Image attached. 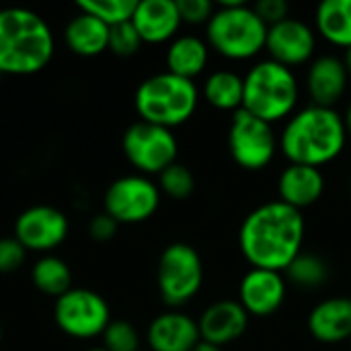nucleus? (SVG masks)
<instances>
[{"mask_svg":"<svg viewBox=\"0 0 351 351\" xmlns=\"http://www.w3.org/2000/svg\"><path fill=\"white\" fill-rule=\"evenodd\" d=\"M304 234L302 212L276 199L247 214L239 230V247L251 267L282 274L302 253Z\"/></svg>","mask_w":351,"mask_h":351,"instance_id":"obj_1","label":"nucleus"},{"mask_svg":"<svg viewBox=\"0 0 351 351\" xmlns=\"http://www.w3.org/2000/svg\"><path fill=\"white\" fill-rule=\"evenodd\" d=\"M348 130L343 115L331 107L308 105L298 109L280 134V150L290 165L321 169L346 148Z\"/></svg>","mask_w":351,"mask_h":351,"instance_id":"obj_2","label":"nucleus"},{"mask_svg":"<svg viewBox=\"0 0 351 351\" xmlns=\"http://www.w3.org/2000/svg\"><path fill=\"white\" fill-rule=\"evenodd\" d=\"M53 33L29 8H0V74L27 76L43 70L53 56Z\"/></svg>","mask_w":351,"mask_h":351,"instance_id":"obj_3","label":"nucleus"},{"mask_svg":"<svg viewBox=\"0 0 351 351\" xmlns=\"http://www.w3.org/2000/svg\"><path fill=\"white\" fill-rule=\"evenodd\" d=\"M267 25L245 0L220 2L206 25V43L226 60H251L265 49Z\"/></svg>","mask_w":351,"mask_h":351,"instance_id":"obj_4","label":"nucleus"},{"mask_svg":"<svg viewBox=\"0 0 351 351\" xmlns=\"http://www.w3.org/2000/svg\"><path fill=\"white\" fill-rule=\"evenodd\" d=\"M243 109L251 115L276 123L290 119L296 113L300 99V84L292 68L274 60H261L243 76Z\"/></svg>","mask_w":351,"mask_h":351,"instance_id":"obj_5","label":"nucleus"},{"mask_svg":"<svg viewBox=\"0 0 351 351\" xmlns=\"http://www.w3.org/2000/svg\"><path fill=\"white\" fill-rule=\"evenodd\" d=\"M199 90L193 80L171 72L148 76L136 90L134 105L142 121L173 130L189 121L197 109Z\"/></svg>","mask_w":351,"mask_h":351,"instance_id":"obj_6","label":"nucleus"},{"mask_svg":"<svg viewBox=\"0 0 351 351\" xmlns=\"http://www.w3.org/2000/svg\"><path fill=\"white\" fill-rule=\"evenodd\" d=\"M156 282L158 292L169 306L179 308L191 302L204 284V263L199 253L187 243L169 245L160 253Z\"/></svg>","mask_w":351,"mask_h":351,"instance_id":"obj_7","label":"nucleus"},{"mask_svg":"<svg viewBox=\"0 0 351 351\" xmlns=\"http://www.w3.org/2000/svg\"><path fill=\"white\" fill-rule=\"evenodd\" d=\"M53 321L68 337L95 339L101 337L111 323V311L101 294L88 288H70L56 298Z\"/></svg>","mask_w":351,"mask_h":351,"instance_id":"obj_8","label":"nucleus"},{"mask_svg":"<svg viewBox=\"0 0 351 351\" xmlns=\"http://www.w3.org/2000/svg\"><path fill=\"white\" fill-rule=\"evenodd\" d=\"M280 148V138L274 132V125L251 115L245 109H239L228 128V152L232 160L247 171L265 169Z\"/></svg>","mask_w":351,"mask_h":351,"instance_id":"obj_9","label":"nucleus"},{"mask_svg":"<svg viewBox=\"0 0 351 351\" xmlns=\"http://www.w3.org/2000/svg\"><path fill=\"white\" fill-rule=\"evenodd\" d=\"M121 148L130 165L142 175H160L177 162L179 152L177 138L171 130L142 119L125 130Z\"/></svg>","mask_w":351,"mask_h":351,"instance_id":"obj_10","label":"nucleus"},{"mask_svg":"<svg viewBox=\"0 0 351 351\" xmlns=\"http://www.w3.org/2000/svg\"><path fill=\"white\" fill-rule=\"evenodd\" d=\"M103 206L117 224H138L156 214L160 189L146 175H125L107 187Z\"/></svg>","mask_w":351,"mask_h":351,"instance_id":"obj_11","label":"nucleus"},{"mask_svg":"<svg viewBox=\"0 0 351 351\" xmlns=\"http://www.w3.org/2000/svg\"><path fill=\"white\" fill-rule=\"evenodd\" d=\"M70 224L62 210L53 206H31L14 222V239L33 253H49L68 237Z\"/></svg>","mask_w":351,"mask_h":351,"instance_id":"obj_12","label":"nucleus"},{"mask_svg":"<svg viewBox=\"0 0 351 351\" xmlns=\"http://www.w3.org/2000/svg\"><path fill=\"white\" fill-rule=\"evenodd\" d=\"M315 49H317V31L304 21L288 16L286 21L271 25L267 29L265 51L269 53V60L286 68H296L311 62Z\"/></svg>","mask_w":351,"mask_h":351,"instance_id":"obj_13","label":"nucleus"},{"mask_svg":"<svg viewBox=\"0 0 351 351\" xmlns=\"http://www.w3.org/2000/svg\"><path fill=\"white\" fill-rule=\"evenodd\" d=\"M288 282L280 271L251 267L239 286V302L249 317H271L286 300Z\"/></svg>","mask_w":351,"mask_h":351,"instance_id":"obj_14","label":"nucleus"},{"mask_svg":"<svg viewBox=\"0 0 351 351\" xmlns=\"http://www.w3.org/2000/svg\"><path fill=\"white\" fill-rule=\"evenodd\" d=\"M197 327L202 341L224 348L243 337L249 327V315L237 300H218L202 313Z\"/></svg>","mask_w":351,"mask_h":351,"instance_id":"obj_15","label":"nucleus"},{"mask_svg":"<svg viewBox=\"0 0 351 351\" xmlns=\"http://www.w3.org/2000/svg\"><path fill=\"white\" fill-rule=\"evenodd\" d=\"M348 82L350 74L343 66V60L337 56H321L308 66L306 90L313 105L335 109L348 90Z\"/></svg>","mask_w":351,"mask_h":351,"instance_id":"obj_16","label":"nucleus"},{"mask_svg":"<svg viewBox=\"0 0 351 351\" xmlns=\"http://www.w3.org/2000/svg\"><path fill=\"white\" fill-rule=\"evenodd\" d=\"M146 341L150 351H191L199 341L197 321L185 313H162L158 315L146 331Z\"/></svg>","mask_w":351,"mask_h":351,"instance_id":"obj_17","label":"nucleus"},{"mask_svg":"<svg viewBox=\"0 0 351 351\" xmlns=\"http://www.w3.org/2000/svg\"><path fill=\"white\" fill-rule=\"evenodd\" d=\"M181 23L175 0H140L132 16V25L144 43L173 41Z\"/></svg>","mask_w":351,"mask_h":351,"instance_id":"obj_18","label":"nucleus"},{"mask_svg":"<svg viewBox=\"0 0 351 351\" xmlns=\"http://www.w3.org/2000/svg\"><path fill=\"white\" fill-rule=\"evenodd\" d=\"M325 193V177L321 169L306 165H288L278 179V197L286 206L302 212L317 204Z\"/></svg>","mask_w":351,"mask_h":351,"instance_id":"obj_19","label":"nucleus"},{"mask_svg":"<svg viewBox=\"0 0 351 351\" xmlns=\"http://www.w3.org/2000/svg\"><path fill=\"white\" fill-rule=\"evenodd\" d=\"M308 331L321 343L351 339V298H327L308 315Z\"/></svg>","mask_w":351,"mask_h":351,"instance_id":"obj_20","label":"nucleus"},{"mask_svg":"<svg viewBox=\"0 0 351 351\" xmlns=\"http://www.w3.org/2000/svg\"><path fill=\"white\" fill-rule=\"evenodd\" d=\"M109 29L111 27H107L97 16L78 10V14L68 21L64 29V39L72 53L93 58L109 49Z\"/></svg>","mask_w":351,"mask_h":351,"instance_id":"obj_21","label":"nucleus"},{"mask_svg":"<svg viewBox=\"0 0 351 351\" xmlns=\"http://www.w3.org/2000/svg\"><path fill=\"white\" fill-rule=\"evenodd\" d=\"M167 72L193 80L199 76L210 60V45L197 35H179L167 47Z\"/></svg>","mask_w":351,"mask_h":351,"instance_id":"obj_22","label":"nucleus"},{"mask_svg":"<svg viewBox=\"0 0 351 351\" xmlns=\"http://www.w3.org/2000/svg\"><path fill=\"white\" fill-rule=\"evenodd\" d=\"M317 33L335 47H351V0H323L315 12Z\"/></svg>","mask_w":351,"mask_h":351,"instance_id":"obj_23","label":"nucleus"},{"mask_svg":"<svg viewBox=\"0 0 351 351\" xmlns=\"http://www.w3.org/2000/svg\"><path fill=\"white\" fill-rule=\"evenodd\" d=\"M243 93L245 80L232 70H216L204 82V99L218 111L243 109Z\"/></svg>","mask_w":351,"mask_h":351,"instance_id":"obj_24","label":"nucleus"},{"mask_svg":"<svg viewBox=\"0 0 351 351\" xmlns=\"http://www.w3.org/2000/svg\"><path fill=\"white\" fill-rule=\"evenodd\" d=\"M31 280L41 294L53 298H60L72 288V271L68 263L56 255H43L37 259L31 269Z\"/></svg>","mask_w":351,"mask_h":351,"instance_id":"obj_25","label":"nucleus"},{"mask_svg":"<svg viewBox=\"0 0 351 351\" xmlns=\"http://www.w3.org/2000/svg\"><path fill=\"white\" fill-rule=\"evenodd\" d=\"M327 278H329V267L325 259L313 253H300L286 269V282L304 290H315L323 286Z\"/></svg>","mask_w":351,"mask_h":351,"instance_id":"obj_26","label":"nucleus"},{"mask_svg":"<svg viewBox=\"0 0 351 351\" xmlns=\"http://www.w3.org/2000/svg\"><path fill=\"white\" fill-rule=\"evenodd\" d=\"M136 6H138V0H82V2H76L78 10L97 16L107 27H115V25L132 21Z\"/></svg>","mask_w":351,"mask_h":351,"instance_id":"obj_27","label":"nucleus"},{"mask_svg":"<svg viewBox=\"0 0 351 351\" xmlns=\"http://www.w3.org/2000/svg\"><path fill=\"white\" fill-rule=\"evenodd\" d=\"M158 189L173 199H187L195 189L193 173L179 162H173L158 175Z\"/></svg>","mask_w":351,"mask_h":351,"instance_id":"obj_28","label":"nucleus"},{"mask_svg":"<svg viewBox=\"0 0 351 351\" xmlns=\"http://www.w3.org/2000/svg\"><path fill=\"white\" fill-rule=\"evenodd\" d=\"M101 337H103V348L107 351L140 350V335L136 327L128 321H111Z\"/></svg>","mask_w":351,"mask_h":351,"instance_id":"obj_29","label":"nucleus"},{"mask_svg":"<svg viewBox=\"0 0 351 351\" xmlns=\"http://www.w3.org/2000/svg\"><path fill=\"white\" fill-rule=\"evenodd\" d=\"M142 37L138 35L136 27L132 25V21L115 25L109 29V49L115 56L121 58H130L134 53H138V49L142 47Z\"/></svg>","mask_w":351,"mask_h":351,"instance_id":"obj_30","label":"nucleus"},{"mask_svg":"<svg viewBox=\"0 0 351 351\" xmlns=\"http://www.w3.org/2000/svg\"><path fill=\"white\" fill-rule=\"evenodd\" d=\"M177 8L181 21L189 25H208L216 10L210 0H177Z\"/></svg>","mask_w":351,"mask_h":351,"instance_id":"obj_31","label":"nucleus"},{"mask_svg":"<svg viewBox=\"0 0 351 351\" xmlns=\"http://www.w3.org/2000/svg\"><path fill=\"white\" fill-rule=\"evenodd\" d=\"M25 257L27 249L14 237L0 239V274L16 271L25 263Z\"/></svg>","mask_w":351,"mask_h":351,"instance_id":"obj_32","label":"nucleus"},{"mask_svg":"<svg viewBox=\"0 0 351 351\" xmlns=\"http://www.w3.org/2000/svg\"><path fill=\"white\" fill-rule=\"evenodd\" d=\"M253 8L267 27L286 21L290 14V4L286 0H259Z\"/></svg>","mask_w":351,"mask_h":351,"instance_id":"obj_33","label":"nucleus"},{"mask_svg":"<svg viewBox=\"0 0 351 351\" xmlns=\"http://www.w3.org/2000/svg\"><path fill=\"white\" fill-rule=\"evenodd\" d=\"M117 222L109 216V214H99V216H95L93 220H90V224H88V234H90V239L93 241H99V243H107V241H111L115 234H117Z\"/></svg>","mask_w":351,"mask_h":351,"instance_id":"obj_34","label":"nucleus"},{"mask_svg":"<svg viewBox=\"0 0 351 351\" xmlns=\"http://www.w3.org/2000/svg\"><path fill=\"white\" fill-rule=\"evenodd\" d=\"M191 351H222V348H218L214 343H208V341H199Z\"/></svg>","mask_w":351,"mask_h":351,"instance_id":"obj_35","label":"nucleus"},{"mask_svg":"<svg viewBox=\"0 0 351 351\" xmlns=\"http://www.w3.org/2000/svg\"><path fill=\"white\" fill-rule=\"evenodd\" d=\"M343 123H346L348 136H351V103L348 105V111H346V115H343Z\"/></svg>","mask_w":351,"mask_h":351,"instance_id":"obj_36","label":"nucleus"},{"mask_svg":"<svg viewBox=\"0 0 351 351\" xmlns=\"http://www.w3.org/2000/svg\"><path fill=\"white\" fill-rule=\"evenodd\" d=\"M343 66H346V70H348V74H350V78H351V47L350 49H346V56H343Z\"/></svg>","mask_w":351,"mask_h":351,"instance_id":"obj_37","label":"nucleus"},{"mask_svg":"<svg viewBox=\"0 0 351 351\" xmlns=\"http://www.w3.org/2000/svg\"><path fill=\"white\" fill-rule=\"evenodd\" d=\"M86 351H107L105 348H90V350H86Z\"/></svg>","mask_w":351,"mask_h":351,"instance_id":"obj_38","label":"nucleus"},{"mask_svg":"<svg viewBox=\"0 0 351 351\" xmlns=\"http://www.w3.org/2000/svg\"><path fill=\"white\" fill-rule=\"evenodd\" d=\"M0 339H2V325H0Z\"/></svg>","mask_w":351,"mask_h":351,"instance_id":"obj_39","label":"nucleus"},{"mask_svg":"<svg viewBox=\"0 0 351 351\" xmlns=\"http://www.w3.org/2000/svg\"><path fill=\"white\" fill-rule=\"evenodd\" d=\"M350 191H351V179H350Z\"/></svg>","mask_w":351,"mask_h":351,"instance_id":"obj_40","label":"nucleus"},{"mask_svg":"<svg viewBox=\"0 0 351 351\" xmlns=\"http://www.w3.org/2000/svg\"><path fill=\"white\" fill-rule=\"evenodd\" d=\"M138 351H144V350H138ZM148 351H150V350H148Z\"/></svg>","mask_w":351,"mask_h":351,"instance_id":"obj_41","label":"nucleus"},{"mask_svg":"<svg viewBox=\"0 0 351 351\" xmlns=\"http://www.w3.org/2000/svg\"><path fill=\"white\" fill-rule=\"evenodd\" d=\"M350 341H351V339H350Z\"/></svg>","mask_w":351,"mask_h":351,"instance_id":"obj_42","label":"nucleus"}]
</instances>
